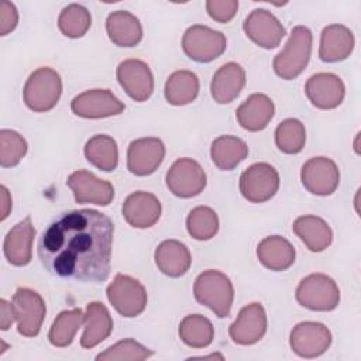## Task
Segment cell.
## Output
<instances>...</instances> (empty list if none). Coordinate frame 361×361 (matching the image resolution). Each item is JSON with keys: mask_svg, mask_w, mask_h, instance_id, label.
<instances>
[{"mask_svg": "<svg viewBox=\"0 0 361 361\" xmlns=\"http://www.w3.org/2000/svg\"><path fill=\"white\" fill-rule=\"evenodd\" d=\"M113 234V221L97 210L66 212L44 230L38 258L55 276L103 282L110 275Z\"/></svg>", "mask_w": 361, "mask_h": 361, "instance_id": "6da1fadb", "label": "cell"}, {"mask_svg": "<svg viewBox=\"0 0 361 361\" xmlns=\"http://www.w3.org/2000/svg\"><path fill=\"white\" fill-rule=\"evenodd\" d=\"M193 295L196 300L207 306L217 317H227L234 299V288L230 278L217 271H203L195 281Z\"/></svg>", "mask_w": 361, "mask_h": 361, "instance_id": "7a4b0ae2", "label": "cell"}, {"mask_svg": "<svg viewBox=\"0 0 361 361\" xmlns=\"http://www.w3.org/2000/svg\"><path fill=\"white\" fill-rule=\"evenodd\" d=\"M312 42L313 35L307 27H293L285 48L274 58L275 73L285 80L298 78L310 59Z\"/></svg>", "mask_w": 361, "mask_h": 361, "instance_id": "3957f363", "label": "cell"}, {"mask_svg": "<svg viewBox=\"0 0 361 361\" xmlns=\"http://www.w3.org/2000/svg\"><path fill=\"white\" fill-rule=\"evenodd\" d=\"M61 93L62 80L59 73L48 66H42L28 76L23 90V99L30 110L44 113L56 106Z\"/></svg>", "mask_w": 361, "mask_h": 361, "instance_id": "277c9868", "label": "cell"}, {"mask_svg": "<svg viewBox=\"0 0 361 361\" xmlns=\"http://www.w3.org/2000/svg\"><path fill=\"white\" fill-rule=\"evenodd\" d=\"M296 300L306 309L330 312L338 306L340 289L330 276L324 274H310L299 282Z\"/></svg>", "mask_w": 361, "mask_h": 361, "instance_id": "5b68a950", "label": "cell"}, {"mask_svg": "<svg viewBox=\"0 0 361 361\" xmlns=\"http://www.w3.org/2000/svg\"><path fill=\"white\" fill-rule=\"evenodd\" d=\"M106 295L111 306L124 317H135L147 306L145 288L130 275L117 274L109 283Z\"/></svg>", "mask_w": 361, "mask_h": 361, "instance_id": "8992f818", "label": "cell"}, {"mask_svg": "<svg viewBox=\"0 0 361 361\" xmlns=\"http://www.w3.org/2000/svg\"><path fill=\"white\" fill-rule=\"evenodd\" d=\"M227 47L223 32L206 25H192L182 37L183 52L195 62L206 63L219 58Z\"/></svg>", "mask_w": 361, "mask_h": 361, "instance_id": "52a82bcc", "label": "cell"}, {"mask_svg": "<svg viewBox=\"0 0 361 361\" xmlns=\"http://www.w3.org/2000/svg\"><path fill=\"white\" fill-rule=\"evenodd\" d=\"M278 171L267 162L252 164L240 176V192L251 203L269 200L278 192Z\"/></svg>", "mask_w": 361, "mask_h": 361, "instance_id": "ba28073f", "label": "cell"}, {"mask_svg": "<svg viewBox=\"0 0 361 361\" xmlns=\"http://www.w3.org/2000/svg\"><path fill=\"white\" fill-rule=\"evenodd\" d=\"M11 305L18 333L25 337L38 336L47 312L41 295L28 288H18L13 295Z\"/></svg>", "mask_w": 361, "mask_h": 361, "instance_id": "9c48e42d", "label": "cell"}, {"mask_svg": "<svg viewBox=\"0 0 361 361\" xmlns=\"http://www.w3.org/2000/svg\"><path fill=\"white\" fill-rule=\"evenodd\" d=\"M166 186L178 197H193L203 192L206 173L192 158H179L166 172Z\"/></svg>", "mask_w": 361, "mask_h": 361, "instance_id": "30bf717a", "label": "cell"}, {"mask_svg": "<svg viewBox=\"0 0 361 361\" xmlns=\"http://www.w3.org/2000/svg\"><path fill=\"white\" fill-rule=\"evenodd\" d=\"M289 344L296 355L314 358L327 351L331 344V333L322 323L300 322L292 329Z\"/></svg>", "mask_w": 361, "mask_h": 361, "instance_id": "8fae6325", "label": "cell"}, {"mask_svg": "<svg viewBox=\"0 0 361 361\" xmlns=\"http://www.w3.org/2000/svg\"><path fill=\"white\" fill-rule=\"evenodd\" d=\"M300 179L312 195L329 196L336 192L340 183V171L333 159L314 157L303 164Z\"/></svg>", "mask_w": 361, "mask_h": 361, "instance_id": "7c38bea8", "label": "cell"}, {"mask_svg": "<svg viewBox=\"0 0 361 361\" xmlns=\"http://www.w3.org/2000/svg\"><path fill=\"white\" fill-rule=\"evenodd\" d=\"M71 109L83 118H104L123 113L126 106L110 90L92 89L73 97Z\"/></svg>", "mask_w": 361, "mask_h": 361, "instance_id": "4fadbf2b", "label": "cell"}, {"mask_svg": "<svg viewBox=\"0 0 361 361\" xmlns=\"http://www.w3.org/2000/svg\"><path fill=\"white\" fill-rule=\"evenodd\" d=\"M165 145L159 138L145 137L130 142L127 148V169L137 176L154 173L162 164Z\"/></svg>", "mask_w": 361, "mask_h": 361, "instance_id": "5bb4252c", "label": "cell"}, {"mask_svg": "<svg viewBox=\"0 0 361 361\" xmlns=\"http://www.w3.org/2000/svg\"><path fill=\"white\" fill-rule=\"evenodd\" d=\"M117 80L135 102H145L154 92V76L149 66L140 59H126L117 66Z\"/></svg>", "mask_w": 361, "mask_h": 361, "instance_id": "9a60e30c", "label": "cell"}, {"mask_svg": "<svg viewBox=\"0 0 361 361\" xmlns=\"http://www.w3.org/2000/svg\"><path fill=\"white\" fill-rule=\"evenodd\" d=\"M245 35L258 47L271 49L281 44L285 37V28L279 20L268 10H252L243 24Z\"/></svg>", "mask_w": 361, "mask_h": 361, "instance_id": "2e32d148", "label": "cell"}, {"mask_svg": "<svg viewBox=\"0 0 361 361\" xmlns=\"http://www.w3.org/2000/svg\"><path fill=\"white\" fill-rule=\"evenodd\" d=\"M66 185L73 192L76 203H93L107 206L114 197V188L110 182L99 179L92 172L80 169L71 173Z\"/></svg>", "mask_w": 361, "mask_h": 361, "instance_id": "e0dca14e", "label": "cell"}, {"mask_svg": "<svg viewBox=\"0 0 361 361\" xmlns=\"http://www.w3.org/2000/svg\"><path fill=\"white\" fill-rule=\"evenodd\" d=\"M305 93L314 107L330 110L341 104L344 100L345 87L337 75L322 72L312 75L307 79L305 85Z\"/></svg>", "mask_w": 361, "mask_h": 361, "instance_id": "ac0fdd59", "label": "cell"}, {"mask_svg": "<svg viewBox=\"0 0 361 361\" xmlns=\"http://www.w3.org/2000/svg\"><path fill=\"white\" fill-rule=\"evenodd\" d=\"M267 331V314L261 303H250L244 306L235 322L230 326L228 333L234 343L240 345H251L258 343Z\"/></svg>", "mask_w": 361, "mask_h": 361, "instance_id": "d6986e66", "label": "cell"}, {"mask_svg": "<svg viewBox=\"0 0 361 361\" xmlns=\"http://www.w3.org/2000/svg\"><path fill=\"white\" fill-rule=\"evenodd\" d=\"M124 220L134 228L152 227L161 217V202L149 192H134L123 203Z\"/></svg>", "mask_w": 361, "mask_h": 361, "instance_id": "ffe728a7", "label": "cell"}, {"mask_svg": "<svg viewBox=\"0 0 361 361\" xmlns=\"http://www.w3.org/2000/svg\"><path fill=\"white\" fill-rule=\"evenodd\" d=\"M35 237V228L31 223V217H25L18 221L6 235L3 251L6 259L16 267H24L30 264L32 258V241Z\"/></svg>", "mask_w": 361, "mask_h": 361, "instance_id": "44dd1931", "label": "cell"}, {"mask_svg": "<svg viewBox=\"0 0 361 361\" xmlns=\"http://www.w3.org/2000/svg\"><path fill=\"white\" fill-rule=\"evenodd\" d=\"M354 48V35L343 24H330L320 35L319 56L323 62H340L350 56Z\"/></svg>", "mask_w": 361, "mask_h": 361, "instance_id": "7402d4cb", "label": "cell"}, {"mask_svg": "<svg viewBox=\"0 0 361 361\" xmlns=\"http://www.w3.org/2000/svg\"><path fill=\"white\" fill-rule=\"evenodd\" d=\"M245 85V71L235 62L220 66L212 78L210 93L214 102L220 104L231 103L238 97Z\"/></svg>", "mask_w": 361, "mask_h": 361, "instance_id": "603a6c76", "label": "cell"}, {"mask_svg": "<svg viewBox=\"0 0 361 361\" xmlns=\"http://www.w3.org/2000/svg\"><path fill=\"white\" fill-rule=\"evenodd\" d=\"M274 113V102L264 93H254L238 106L235 117L244 130L261 131L272 120Z\"/></svg>", "mask_w": 361, "mask_h": 361, "instance_id": "cb8c5ba5", "label": "cell"}, {"mask_svg": "<svg viewBox=\"0 0 361 361\" xmlns=\"http://www.w3.org/2000/svg\"><path fill=\"white\" fill-rule=\"evenodd\" d=\"M154 259L158 269L171 278L185 275L192 264L188 247L178 240L162 241L155 250Z\"/></svg>", "mask_w": 361, "mask_h": 361, "instance_id": "d4e9b609", "label": "cell"}, {"mask_svg": "<svg viewBox=\"0 0 361 361\" xmlns=\"http://www.w3.org/2000/svg\"><path fill=\"white\" fill-rule=\"evenodd\" d=\"M106 31L117 47H135L142 39V27L140 20L126 10H117L109 14Z\"/></svg>", "mask_w": 361, "mask_h": 361, "instance_id": "484cf974", "label": "cell"}, {"mask_svg": "<svg viewBox=\"0 0 361 361\" xmlns=\"http://www.w3.org/2000/svg\"><path fill=\"white\" fill-rule=\"evenodd\" d=\"M259 262L271 271H285L295 262L293 245L281 235H269L259 241L257 247Z\"/></svg>", "mask_w": 361, "mask_h": 361, "instance_id": "4316f807", "label": "cell"}, {"mask_svg": "<svg viewBox=\"0 0 361 361\" xmlns=\"http://www.w3.org/2000/svg\"><path fill=\"white\" fill-rule=\"evenodd\" d=\"M113 330V320L107 307L100 302H90L85 313V331L80 338L83 348H93L104 341Z\"/></svg>", "mask_w": 361, "mask_h": 361, "instance_id": "83f0119b", "label": "cell"}, {"mask_svg": "<svg viewBox=\"0 0 361 361\" xmlns=\"http://www.w3.org/2000/svg\"><path fill=\"white\" fill-rule=\"evenodd\" d=\"M293 233L305 243V245L313 251H324L333 241V231L330 226L317 216H300L293 221Z\"/></svg>", "mask_w": 361, "mask_h": 361, "instance_id": "f1b7e54d", "label": "cell"}, {"mask_svg": "<svg viewBox=\"0 0 361 361\" xmlns=\"http://www.w3.org/2000/svg\"><path fill=\"white\" fill-rule=\"evenodd\" d=\"M248 155L247 144L234 135H220L210 147L213 164L221 171L234 169Z\"/></svg>", "mask_w": 361, "mask_h": 361, "instance_id": "f546056e", "label": "cell"}, {"mask_svg": "<svg viewBox=\"0 0 361 361\" xmlns=\"http://www.w3.org/2000/svg\"><path fill=\"white\" fill-rule=\"evenodd\" d=\"M165 99L172 106L192 103L199 93V79L190 71H176L166 79Z\"/></svg>", "mask_w": 361, "mask_h": 361, "instance_id": "4dcf8cb0", "label": "cell"}, {"mask_svg": "<svg viewBox=\"0 0 361 361\" xmlns=\"http://www.w3.org/2000/svg\"><path fill=\"white\" fill-rule=\"evenodd\" d=\"M86 159L104 172H111L118 165L117 142L104 134H97L87 140L85 145Z\"/></svg>", "mask_w": 361, "mask_h": 361, "instance_id": "1f68e13d", "label": "cell"}, {"mask_svg": "<svg viewBox=\"0 0 361 361\" xmlns=\"http://www.w3.org/2000/svg\"><path fill=\"white\" fill-rule=\"evenodd\" d=\"M179 337L192 348H204L212 344L214 329L207 317L202 314H189L179 324Z\"/></svg>", "mask_w": 361, "mask_h": 361, "instance_id": "d6a6232c", "label": "cell"}, {"mask_svg": "<svg viewBox=\"0 0 361 361\" xmlns=\"http://www.w3.org/2000/svg\"><path fill=\"white\" fill-rule=\"evenodd\" d=\"M83 322H85V314L79 307L61 312L49 329V333H48L49 343L55 347H68L72 343L75 333L79 330Z\"/></svg>", "mask_w": 361, "mask_h": 361, "instance_id": "836d02e7", "label": "cell"}, {"mask_svg": "<svg viewBox=\"0 0 361 361\" xmlns=\"http://www.w3.org/2000/svg\"><path fill=\"white\" fill-rule=\"evenodd\" d=\"M92 25V16L86 7L72 3L68 4L58 17L59 31L68 38L83 37Z\"/></svg>", "mask_w": 361, "mask_h": 361, "instance_id": "e575fe53", "label": "cell"}, {"mask_svg": "<svg viewBox=\"0 0 361 361\" xmlns=\"http://www.w3.org/2000/svg\"><path fill=\"white\" fill-rule=\"evenodd\" d=\"M188 233L199 241L213 238L219 230V217L212 207L197 206L186 217Z\"/></svg>", "mask_w": 361, "mask_h": 361, "instance_id": "d590c367", "label": "cell"}, {"mask_svg": "<svg viewBox=\"0 0 361 361\" xmlns=\"http://www.w3.org/2000/svg\"><path fill=\"white\" fill-rule=\"evenodd\" d=\"M306 141V131L302 121L286 118L275 130V144L283 154H299Z\"/></svg>", "mask_w": 361, "mask_h": 361, "instance_id": "8d00e7d4", "label": "cell"}, {"mask_svg": "<svg viewBox=\"0 0 361 361\" xmlns=\"http://www.w3.org/2000/svg\"><path fill=\"white\" fill-rule=\"evenodd\" d=\"M154 353L133 338H124L107 350L100 353L99 361H141L151 357Z\"/></svg>", "mask_w": 361, "mask_h": 361, "instance_id": "74e56055", "label": "cell"}, {"mask_svg": "<svg viewBox=\"0 0 361 361\" xmlns=\"http://www.w3.org/2000/svg\"><path fill=\"white\" fill-rule=\"evenodd\" d=\"M27 154V141L14 130L0 131V165L3 168L16 166Z\"/></svg>", "mask_w": 361, "mask_h": 361, "instance_id": "f35d334b", "label": "cell"}, {"mask_svg": "<svg viewBox=\"0 0 361 361\" xmlns=\"http://www.w3.org/2000/svg\"><path fill=\"white\" fill-rule=\"evenodd\" d=\"M206 10L209 16L217 23H228L233 20L238 10L235 0H207Z\"/></svg>", "mask_w": 361, "mask_h": 361, "instance_id": "ab89813d", "label": "cell"}, {"mask_svg": "<svg viewBox=\"0 0 361 361\" xmlns=\"http://www.w3.org/2000/svg\"><path fill=\"white\" fill-rule=\"evenodd\" d=\"M18 23V11L16 6L7 0L0 3V35L11 32Z\"/></svg>", "mask_w": 361, "mask_h": 361, "instance_id": "60d3db41", "label": "cell"}, {"mask_svg": "<svg viewBox=\"0 0 361 361\" xmlns=\"http://www.w3.org/2000/svg\"><path fill=\"white\" fill-rule=\"evenodd\" d=\"M0 327L1 330H7L13 322L16 320V314H14V307L11 303H8L7 300L1 299L0 300Z\"/></svg>", "mask_w": 361, "mask_h": 361, "instance_id": "b9f144b4", "label": "cell"}, {"mask_svg": "<svg viewBox=\"0 0 361 361\" xmlns=\"http://www.w3.org/2000/svg\"><path fill=\"white\" fill-rule=\"evenodd\" d=\"M0 200H1V216L0 220H6L11 210V197L6 186H0Z\"/></svg>", "mask_w": 361, "mask_h": 361, "instance_id": "7bdbcfd3", "label": "cell"}]
</instances>
